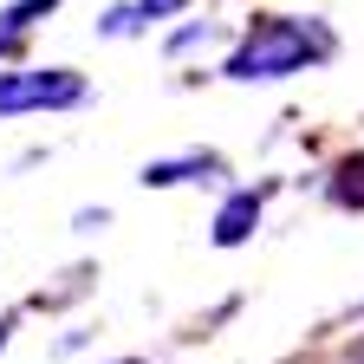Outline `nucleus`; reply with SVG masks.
Returning <instances> with one entry per match:
<instances>
[{
    "label": "nucleus",
    "mask_w": 364,
    "mask_h": 364,
    "mask_svg": "<svg viewBox=\"0 0 364 364\" xmlns=\"http://www.w3.org/2000/svg\"><path fill=\"white\" fill-rule=\"evenodd\" d=\"M338 53V39L326 20H293V14H267L247 26V39L235 46V59H228V78L241 85H260V78H293L306 65H326Z\"/></svg>",
    "instance_id": "1"
},
{
    "label": "nucleus",
    "mask_w": 364,
    "mask_h": 364,
    "mask_svg": "<svg viewBox=\"0 0 364 364\" xmlns=\"http://www.w3.org/2000/svg\"><path fill=\"white\" fill-rule=\"evenodd\" d=\"M85 98V78L65 65H46V72H0V117H20V111H65Z\"/></svg>",
    "instance_id": "2"
},
{
    "label": "nucleus",
    "mask_w": 364,
    "mask_h": 364,
    "mask_svg": "<svg viewBox=\"0 0 364 364\" xmlns=\"http://www.w3.org/2000/svg\"><path fill=\"white\" fill-rule=\"evenodd\" d=\"M228 163L215 150H182V156H156L144 163V189H176V182H221Z\"/></svg>",
    "instance_id": "3"
},
{
    "label": "nucleus",
    "mask_w": 364,
    "mask_h": 364,
    "mask_svg": "<svg viewBox=\"0 0 364 364\" xmlns=\"http://www.w3.org/2000/svg\"><path fill=\"white\" fill-rule=\"evenodd\" d=\"M267 196H273V182H260V189H235V196H228V202H221V215H215V247H241L254 228H260Z\"/></svg>",
    "instance_id": "4"
},
{
    "label": "nucleus",
    "mask_w": 364,
    "mask_h": 364,
    "mask_svg": "<svg viewBox=\"0 0 364 364\" xmlns=\"http://www.w3.org/2000/svg\"><path fill=\"white\" fill-rule=\"evenodd\" d=\"M46 14H59V0H14V7H0V59H14L26 26L46 20Z\"/></svg>",
    "instance_id": "5"
},
{
    "label": "nucleus",
    "mask_w": 364,
    "mask_h": 364,
    "mask_svg": "<svg viewBox=\"0 0 364 364\" xmlns=\"http://www.w3.org/2000/svg\"><path fill=\"white\" fill-rule=\"evenodd\" d=\"M326 196H332L338 208H364V150H351V156H345V163L332 169Z\"/></svg>",
    "instance_id": "6"
},
{
    "label": "nucleus",
    "mask_w": 364,
    "mask_h": 364,
    "mask_svg": "<svg viewBox=\"0 0 364 364\" xmlns=\"http://www.w3.org/2000/svg\"><path fill=\"white\" fill-rule=\"evenodd\" d=\"M98 26H105V33H136V26H144V7H111Z\"/></svg>",
    "instance_id": "7"
},
{
    "label": "nucleus",
    "mask_w": 364,
    "mask_h": 364,
    "mask_svg": "<svg viewBox=\"0 0 364 364\" xmlns=\"http://www.w3.org/2000/svg\"><path fill=\"white\" fill-rule=\"evenodd\" d=\"M208 39H215V26H208V20H202V26H182V33L169 39V53H196V46H208Z\"/></svg>",
    "instance_id": "8"
},
{
    "label": "nucleus",
    "mask_w": 364,
    "mask_h": 364,
    "mask_svg": "<svg viewBox=\"0 0 364 364\" xmlns=\"http://www.w3.org/2000/svg\"><path fill=\"white\" fill-rule=\"evenodd\" d=\"M136 7H144V20H169V14L189 7V0H136Z\"/></svg>",
    "instance_id": "9"
},
{
    "label": "nucleus",
    "mask_w": 364,
    "mask_h": 364,
    "mask_svg": "<svg viewBox=\"0 0 364 364\" xmlns=\"http://www.w3.org/2000/svg\"><path fill=\"white\" fill-rule=\"evenodd\" d=\"M338 364H364V338H358V345H345V358H338Z\"/></svg>",
    "instance_id": "10"
},
{
    "label": "nucleus",
    "mask_w": 364,
    "mask_h": 364,
    "mask_svg": "<svg viewBox=\"0 0 364 364\" xmlns=\"http://www.w3.org/2000/svg\"><path fill=\"white\" fill-rule=\"evenodd\" d=\"M7 338H14V318H0V351H7Z\"/></svg>",
    "instance_id": "11"
},
{
    "label": "nucleus",
    "mask_w": 364,
    "mask_h": 364,
    "mask_svg": "<svg viewBox=\"0 0 364 364\" xmlns=\"http://www.w3.org/2000/svg\"><path fill=\"white\" fill-rule=\"evenodd\" d=\"M117 364H144V358H117Z\"/></svg>",
    "instance_id": "12"
}]
</instances>
